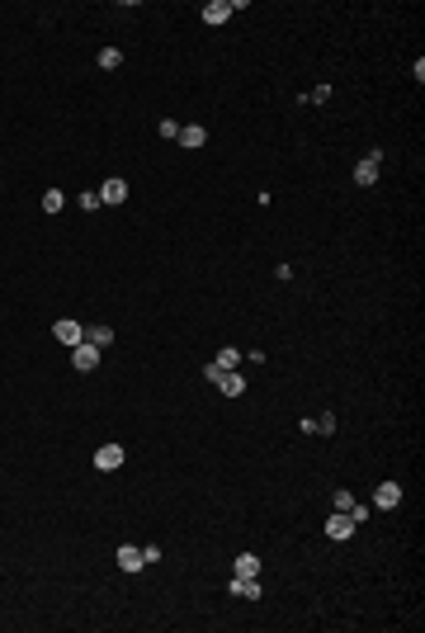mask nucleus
<instances>
[{
  "label": "nucleus",
  "mask_w": 425,
  "mask_h": 633,
  "mask_svg": "<svg viewBox=\"0 0 425 633\" xmlns=\"http://www.w3.org/2000/svg\"><path fill=\"white\" fill-rule=\"evenodd\" d=\"M100 355H105V350H100V345H90V341L71 345V364H76L80 373H90V369H95V364H100Z\"/></svg>",
  "instance_id": "f257e3e1"
},
{
  "label": "nucleus",
  "mask_w": 425,
  "mask_h": 633,
  "mask_svg": "<svg viewBox=\"0 0 425 633\" xmlns=\"http://www.w3.org/2000/svg\"><path fill=\"white\" fill-rule=\"evenodd\" d=\"M373 506H378V510H397L401 506V482H378V487H373Z\"/></svg>",
  "instance_id": "f03ea898"
},
{
  "label": "nucleus",
  "mask_w": 425,
  "mask_h": 633,
  "mask_svg": "<svg viewBox=\"0 0 425 633\" xmlns=\"http://www.w3.org/2000/svg\"><path fill=\"white\" fill-rule=\"evenodd\" d=\"M95 468H100V473L123 468V445H100V449H95Z\"/></svg>",
  "instance_id": "7ed1b4c3"
},
{
  "label": "nucleus",
  "mask_w": 425,
  "mask_h": 633,
  "mask_svg": "<svg viewBox=\"0 0 425 633\" xmlns=\"http://www.w3.org/2000/svg\"><path fill=\"white\" fill-rule=\"evenodd\" d=\"M53 336L62 345H80L85 341V326H80V321H71V316H62V321H53Z\"/></svg>",
  "instance_id": "20e7f679"
},
{
  "label": "nucleus",
  "mask_w": 425,
  "mask_h": 633,
  "mask_svg": "<svg viewBox=\"0 0 425 633\" xmlns=\"http://www.w3.org/2000/svg\"><path fill=\"white\" fill-rule=\"evenodd\" d=\"M100 204H128V180L109 175L105 185H100Z\"/></svg>",
  "instance_id": "39448f33"
},
{
  "label": "nucleus",
  "mask_w": 425,
  "mask_h": 633,
  "mask_svg": "<svg viewBox=\"0 0 425 633\" xmlns=\"http://www.w3.org/2000/svg\"><path fill=\"white\" fill-rule=\"evenodd\" d=\"M350 534H354V520H350L345 510H336V515L326 520V539H336V544H345Z\"/></svg>",
  "instance_id": "423d86ee"
},
{
  "label": "nucleus",
  "mask_w": 425,
  "mask_h": 633,
  "mask_svg": "<svg viewBox=\"0 0 425 633\" xmlns=\"http://www.w3.org/2000/svg\"><path fill=\"white\" fill-rule=\"evenodd\" d=\"M354 185H378V152H369V157L359 161V166H354Z\"/></svg>",
  "instance_id": "0eeeda50"
},
{
  "label": "nucleus",
  "mask_w": 425,
  "mask_h": 633,
  "mask_svg": "<svg viewBox=\"0 0 425 633\" xmlns=\"http://www.w3.org/2000/svg\"><path fill=\"white\" fill-rule=\"evenodd\" d=\"M118 567H123V572H142V567H147V553H142L137 544H123V549H118Z\"/></svg>",
  "instance_id": "6e6552de"
},
{
  "label": "nucleus",
  "mask_w": 425,
  "mask_h": 633,
  "mask_svg": "<svg viewBox=\"0 0 425 633\" xmlns=\"http://www.w3.org/2000/svg\"><path fill=\"white\" fill-rule=\"evenodd\" d=\"M232 15H237V10H232V5H227V0H208V5H204V24H227V19H232Z\"/></svg>",
  "instance_id": "1a4fd4ad"
},
{
  "label": "nucleus",
  "mask_w": 425,
  "mask_h": 633,
  "mask_svg": "<svg viewBox=\"0 0 425 633\" xmlns=\"http://www.w3.org/2000/svg\"><path fill=\"white\" fill-rule=\"evenodd\" d=\"M227 591H232V596H241V600H260V581H255V577H237V581H227Z\"/></svg>",
  "instance_id": "9d476101"
},
{
  "label": "nucleus",
  "mask_w": 425,
  "mask_h": 633,
  "mask_svg": "<svg viewBox=\"0 0 425 633\" xmlns=\"http://www.w3.org/2000/svg\"><path fill=\"white\" fill-rule=\"evenodd\" d=\"M217 393H227V397H241V393H246V378H241L237 369H232V373H222V378H217Z\"/></svg>",
  "instance_id": "9b49d317"
},
{
  "label": "nucleus",
  "mask_w": 425,
  "mask_h": 633,
  "mask_svg": "<svg viewBox=\"0 0 425 633\" xmlns=\"http://www.w3.org/2000/svg\"><path fill=\"white\" fill-rule=\"evenodd\" d=\"M175 142H185V147H204V142H208V128L189 123V128H180V137H175Z\"/></svg>",
  "instance_id": "f8f14e48"
},
{
  "label": "nucleus",
  "mask_w": 425,
  "mask_h": 633,
  "mask_svg": "<svg viewBox=\"0 0 425 633\" xmlns=\"http://www.w3.org/2000/svg\"><path fill=\"white\" fill-rule=\"evenodd\" d=\"M212 364H217L222 373H232V369L241 364V350H232V345H227V350H217V355H212Z\"/></svg>",
  "instance_id": "ddd939ff"
},
{
  "label": "nucleus",
  "mask_w": 425,
  "mask_h": 633,
  "mask_svg": "<svg viewBox=\"0 0 425 633\" xmlns=\"http://www.w3.org/2000/svg\"><path fill=\"white\" fill-rule=\"evenodd\" d=\"M237 577H260V558H255V553H241V558H237Z\"/></svg>",
  "instance_id": "4468645a"
},
{
  "label": "nucleus",
  "mask_w": 425,
  "mask_h": 633,
  "mask_svg": "<svg viewBox=\"0 0 425 633\" xmlns=\"http://www.w3.org/2000/svg\"><path fill=\"white\" fill-rule=\"evenodd\" d=\"M85 341H90V345H100V350H105V345L114 341V331H109V326H85Z\"/></svg>",
  "instance_id": "2eb2a0df"
},
{
  "label": "nucleus",
  "mask_w": 425,
  "mask_h": 633,
  "mask_svg": "<svg viewBox=\"0 0 425 633\" xmlns=\"http://www.w3.org/2000/svg\"><path fill=\"white\" fill-rule=\"evenodd\" d=\"M66 208V194H62V189H48V194H43V213H62Z\"/></svg>",
  "instance_id": "dca6fc26"
},
{
  "label": "nucleus",
  "mask_w": 425,
  "mask_h": 633,
  "mask_svg": "<svg viewBox=\"0 0 425 633\" xmlns=\"http://www.w3.org/2000/svg\"><path fill=\"white\" fill-rule=\"evenodd\" d=\"M100 66H105V71H118V66H123V53H118V48H105V53H100Z\"/></svg>",
  "instance_id": "f3484780"
},
{
  "label": "nucleus",
  "mask_w": 425,
  "mask_h": 633,
  "mask_svg": "<svg viewBox=\"0 0 425 633\" xmlns=\"http://www.w3.org/2000/svg\"><path fill=\"white\" fill-rule=\"evenodd\" d=\"M312 425H317V430H312V435H331V430H336V416H331V411H321V416H317V421H312Z\"/></svg>",
  "instance_id": "a211bd4d"
},
{
  "label": "nucleus",
  "mask_w": 425,
  "mask_h": 633,
  "mask_svg": "<svg viewBox=\"0 0 425 633\" xmlns=\"http://www.w3.org/2000/svg\"><path fill=\"white\" fill-rule=\"evenodd\" d=\"M180 128H185V123H175V118H161V137H180Z\"/></svg>",
  "instance_id": "6ab92c4d"
},
{
  "label": "nucleus",
  "mask_w": 425,
  "mask_h": 633,
  "mask_svg": "<svg viewBox=\"0 0 425 633\" xmlns=\"http://www.w3.org/2000/svg\"><path fill=\"white\" fill-rule=\"evenodd\" d=\"M76 204H80V208H85V213H95V208H105V204H100V194H80Z\"/></svg>",
  "instance_id": "aec40b11"
},
{
  "label": "nucleus",
  "mask_w": 425,
  "mask_h": 633,
  "mask_svg": "<svg viewBox=\"0 0 425 633\" xmlns=\"http://www.w3.org/2000/svg\"><path fill=\"white\" fill-rule=\"evenodd\" d=\"M307 100H312V105H326V100H331V85H317V90H307Z\"/></svg>",
  "instance_id": "412c9836"
},
{
  "label": "nucleus",
  "mask_w": 425,
  "mask_h": 633,
  "mask_svg": "<svg viewBox=\"0 0 425 633\" xmlns=\"http://www.w3.org/2000/svg\"><path fill=\"white\" fill-rule=\"evenodd\" d=\"M345 515H350V520H354V525H364V520H369V506H350Z\"/></svg>",
  "instance_id": "4be33fe9"
}]
</instances>
